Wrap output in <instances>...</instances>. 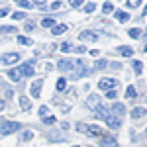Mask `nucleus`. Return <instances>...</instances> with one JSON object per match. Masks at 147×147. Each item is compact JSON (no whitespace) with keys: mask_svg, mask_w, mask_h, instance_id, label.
<instances>
[{"mask_svg":"<svg viewBox=\"0 0 147 147\" xmlns=\"http://www.w3.org/2000/svg\"><path fill=\"white\" fill-rule=\"evenodd\" d=\"M127 35H129V37H131V39H139V37H141V30H139V28H131V30H129V32H127Z\"/></svg>","mask_w":147,"mask_h":147,"instance_id":"19","label":"nucleus"},{"mask_svg":"<svg viewBox=\"0 0 147 147\" xmlns=\"http://www.w3.org/2000/svg\"><path fill=\"white\" fill-rule=\"evenodd\" d=\"M86 104H88V108L94 110V108L100 104V94H90V96H88V100H86Z\"/></svg>","mask_w":147,"mask_h":147,"instance_id":"17","label":"nucleus"},{"mask_svg":"<svg viewBox=\"0 0 147 147\" xmlns=\"http://www.w3.org/2000/svg\"><path fill=\"white\" fill-rule=\"evenodd\" d=\"M145 114H147V110L143 106H136V108L131 110V118H134V120H139V118H143Z\"/></svg>","mask_w":147,"mask_h":147,"instance_id":"14","label":"nucleus"},{"mask_svg":"<svg viewBox=\"0 0 147 147\" xmlns=\"http://www.w3.org/2000/svg\"><path fill=\"white\" fill-rule=\"evenodd\" d=\"M41 26H43V28H53V26H55V20H53V18H45V20L41 22Z\"/></svg>","mask_w":147,"mask_h":147,"instance_id":"29","label":"nucleus"},{"mask_svg":"<svg viewBox=\"0 0 147 147\" xmlns=\"http://www.w3.org/2000/svg\"><path fill=\"white\" fill-rule=\"evenodd\" d=\"M22 69L18 67V69H10V71H8V79L10 80H14V82H20V80H22Z\"/></svg>","mask_w":147,"mask_h":147,"instance_id":"10","label":"nucleus"},{"mask_svg":"<svg viewBox=\"0 0 147 147\" xmlns=\"http://www.w3.org/2000/svg\"><path fill=\"white\" fill-rule=\"evenodd\" d=\"M51 8H53V10H61V2H53Z\"/></svg>","mask_w":147,"mask_h":147,"instance_id":"42","label":"nucleus"},{"mask_svg":"<svg viewBox=\"0 0 147 147\" xmlns=\"http://www.w3.org/2000/svg\"><path fill=\"white\" fill-rule=\"evenodd\" d=\"M12 32H16V28H12V26H0V34H12Z\"/></svg>","mask_w":147,"mask_h":147,"instance_id":"28","label":"nucleus"},{"mask_svg":"<svg viewBox=\"0 0 147 147\" xmlns=\"http://www.w3.org/2000/svg\"><path fill=\"white\" fill-rule=\"evenodd\" d=\"M102 12H104V14H112V12H114V6L110 4V2H106V4L102 6Z\"/></svg>","mask_w":147,"mask_h":147,"instance_id":"30","label":"nucleus"},{"mask_svg":"<svg viewBox=\"0 0 147 147\" xmlns=\"http://www.w3.org/2000/svg\"><path fill=\"white\" fill-rule=\"evenodd\" d=\"M43 122H45L47 125H51V124H55V118H53V116H45V118H43Z\"/></svg>","mask_w":147,"mask_h":147,"instance_id":"38","label":"nucleus"},{"mask_svg":"<svg viewBox=\"0 0 147 147\" xmlns=\"http://www.w3.org/2000/svg\"><path fill=\"white\" fill-rule=\"evenodd\" d=\"M55 86H57V90H59V92H61V90H65V88H67V80H65V79H59Z\"/></svg>","mask_w":147,"mask_h":147,"instance_id":"27","label":"nucleus"},{"mask_svg":"<svg viewBox=\"0 0 147 147\" xmlns=\"http://www.w3.org/2000/svg\"><path fill=\"white\" fill-rule=\"evenodd\" d=\"M112 114H114V116H118V118H122V116L125 114V106L122 104V102H116V104L112 106Z\"/></svg>","mask_w":147,"mask_h":147,"instance_id":"13","label":"nucleus"},{"mask_svg":"<svg viewBox=\"0 0 147 147\" xmlns=\"http://www.w3.org/2000/svg\"><path fill=\"white\" fill-rule=\"evenodd\" d=\"M134 73H136V75H141V73H143V63H141V61H134Z\"/></svg>","mask_w":147,"mask_h":147,"instance_id":"23","label":"nucleus"},{"mask_svg":"<svg viewBox=\"0 0 147 147\" xmlns=\"http://www.w3.org/2000/svg\"><path fill=\"white\" fill-rule=\"evenodd\" d=\"M116 84H118V79H102L98 82V88L100 90H112Z\"/></svg>","mask_w":147,"mask_h":147,"instance_id":"5","label":"nucleus"},{"mask_svg":"<svg viewBox=\"0 0 147 147\" xmlns=\"http://www.w3.org/2000/svg\"><path fill=\"white\" fill-rule=\"evenodd\" d=\"M75 67V61H71V59H61V61H57V69L59 71H73Z\"/></svg>","mask_w":147,"mask_h":147,"instance_id":"7","label":"nucleus"},{"mask_svg":"<svg viewBox=\"0 0 147 147\" xmlns=\"http://www.w3.org/2000/svg\"><path fill=\"white\" fill-rule=\"evenodd\" d=\"M127 6L129 8H137V6H141V0H127Z\"/></svg>","mask_w":147,"mask_h":147,"instance_id":"34","label":"nucleus"},{"mask_svg":"<svg viewBox=\"0 0 147 147\" xmlns=\"http://www.w3.org/2000/svg\"><path fill=\"white\" fill-rule=\"evenodd\" d=\"M106 65H108V61L98 59V61H96V65H94V69H106Z\"/></svg>","mask_w":147,"mask_h":147,"instance_id":"31","label":"nucleus"},{"mask_svg":"<svg viewBox=\"0 0 147 147\" xmlns=\"http://www.w3.org/2000/svg\"><path fill=\"white\" fill-rule=\"evenodd\" d=\"M18 43H20V45H34V41H32L30 37H26V35H20V37H18Z\"/></svg>","mask_w":147,"mask_h":147,"instance_id":"25","label":"nucleus"},{"mask_svg":"<svg viewBox=\"0 0 147 147\" xmlns=\"http://www.w3.org/2000/svg\"><path fill=\"white\" fill-rule=\"evenodd\" d=\"M45 116H49V108L47 106H41L39 108V118H45Z\"/></svg>","mask_w":147,"mask_h":147,"instance_id":"33","label":"nucleus"},{"mask_svg":"<svg viewBox=\"0 0 147 147\" xmlns=\"http://www.w3.org/2000/svg\"><path fill=\"white\" fill-rule=\"evenodd\" d=\"M75 51L82 55V53H86V47H84V45H79V47H75Z\"/></svg>","mask_w":147,"mask_h":147,"instance_id":"40","label":"nucleus"},{"mask_svg":"<svg viewBox=\"0 0 147 147\" xmlns=\"http://www.w3.org/2000/svg\"><path fill=\"white\" fill-rule=\"evenodd\" d=\"M120 53H122L124 57H131V55H134V49L127 47V45H122V47H120Z\"/></svg>","mask_w":147,"mask_h":147,"instance_id":"22","label":"nucleus"},{"mask_svg":"<svg viewBox=\"0 0 147 147\" xmlns=\"http://www.w3.org/2000/svg\"><path fill=\"white\" fill-rule=\"evenodd\" d=\"M116 96H118V92L114 90V88H112V90H108V92H106V98H110V100H114Z\"/></svg>","mask_w":147,"mask_h":147,"instance_id":"36","label":"nucleus"},{"mask_svg":"<svg viewBox=\"0 0 147 147\" xmlns=\"http://www.w3.org/2000/svg\"><path fill=\"white\" fill-rule=\"evenodd\" d=\"M114 16H116V20H118L120 24L129 22V18H131V16H129L127 12H124V10H116V12H114Z\"/></svg>","mask_w":147,"mask_h":147,"instance_id":"12","label":"nucleus"},{"mask_svg":"<svg viewBox=\"0 0 147 147\" xmlns=\"http://www.w3.org/2000/svg\"><path fill=\"white\" fill-rule=\"evenodd\" d=\"M71 2V6L73 8H79V6H82V0H69Z\"/></svg>","mask_w":147,"mask_h":147,"instance_id":"39","label":"nucleus"},{"mask_svg":"<svg viewBox=\"0 0 147 147\" xmlns=\"http://www.w3.org/2000/svg\"><path fill=\"white\" fill-rule=\"evenodd\" d=\"M80 41H96L98 39V35L96 34H92V32H80Z\"/></svg>","mask_w":147,"mask_h":147,"instance_id":"16","label":"nucleus"},{"mask_svg":"<svg viewBox=\"0 0 147 147\" xmlns=\"http://www.w3.org/2000/svg\"><path fill=\"white\" fill-rule=\"evenodd\" d=\"M73 147H79V145H73Z\"/></svg>","mask_w":147,"mask_h":147,"instance_id":"48","label":"nucleus"},{"mask_svg":"<svg viewBox=\"0 0 147 147\" xmlns=\"http://www.w3.org/2000/svg\"><path fill=\"white\" fill-rule=\"evenodd\" d=\"M24 28H26L28 32H30V30H34V22H26V26H24Z\"/></svg>","mask_w":147,"mask_h":147,"instance_id":"43","label":"nucleus"},{"mask_svg":"<svg viewBox=\"0 0 147 147\" xmlns=\"http://www.w3.org/2000/svg\"><path fill=\"white\" fill-rule=\"evenodd\" d=\"M4 108H6V104H4V100H0V112H4Z\"/></svg>","mask_w":147,"mask_h":147,"instance_id":"45","label":"nucleus"},{"mask_svg":"<svg viewBox=\"0 0 147 147\" xmlns=\"http://www.w3.org/2000/svg\"><path fill=\"white\" fill-rule=\"evenodd\" d=\"M145 131H147V127H145Z\"/></svg>","mask_w":147,"mask_h":147,"instance_id":"50","label":"nucleus"},{"mask_svg":"<svg viewBox=\"0 0 147 147\" xmlns=\"http://www.w3.org/2000/svg\"><path fill=\"white\" fill-rule=\"evenodd\" d=\"M22 75L24 77H32L34 75V67H32V63H26V65H22Z\"/></svg>","mask_w":147,"mask_h":147,"instance_id":"18","label":"nucleus"},{"mask_svg":"<svg viewBox=\"0 0 147 147\" xmlns=\"http://www.w3.org/2000/svg\"><path fill=\"white\" fill-rule=\"evenodd\" d=\"M65 32H67V24H55L51 28V34L53 35H63Z\"/></svg>","mask_w":147,"mask_h":147,"instance_id":"15","label":"nucleus"},{"mask_svg":"<svg viewBox=\"0 0 147 147\" xmlns=\"http://www.w3.org/2000/svg\"><path fill=\"white\" fill-rule=\"evenodd\" d=\"M18 129H20L18 122H2V125H0V134L2 136H10L14 131H18Z\"/></svg>","mask_w":147,"mask_h":147,"instance_id":"3","label":"nucleus"},{"mask_svg":"<svg viewBox=\"0 0 147 147\" xmlns=\"http://www.w3.org/2000/svg\"><path fill=\"white\" fill-rule=\"evenodd\" d=\"M6 14H8V10H6V8H2V10H0V18H4Z\"/></svg>","mask_w":147,"mask_h":147,"instance_id":"44","label":"nucleus"},{"mask_svg":"<svg viewBox=\"0 0 147 147\" xmlns=\"http://www.w3.org/2000/svg\"><path fill=\"white\" fill-rule=\"evenodd\" d=\"M32 137H34V131L26 129V131H22V134H20V141H30Z\"/></svg>","mask_w":147,"mask_h":147,"instance_id":"21","label":"nucleus"},{"mask_svg":"<svg viewBox=\"0 0 147 147\" xmlns=\"http://www.w3.org/2000/svg\"><path fill=\"white\" fill-rule=\"evenodd\" d=\"M80 134H86V136H102V129L98 125H86V124H79L77 125Z\"/></svg>","mask_w":147,"mask_h":147,"instance_id":"2","label":"nucleus"},{"mask_svg":"<svg viewBox=\"0 0 147 147\" xmlns=\"http://www.w3.org/2000/svg\"><path fill=\"white\" fill-rule=\"evenodd\" d=\"M136 96H137L136 86H131V84H129V86L125 88V98H136Z\"/></svg>","mask_w":147,"mask_h":147,"instance_id":"24","label":"nucleus"},{"mask_svg":"<svg viewBox=\"0 0 147 147\" xmlns=\"http://www.w3.org/2000/svg\"><path fill=\"white\" fill-rule=\"evenodd\" d=\"M18 2H20V6L26 8V10H28V8H32V2H30V0H18Z\"/></svg>","mask_w":147,"mask_h":147,"instance_id":"35","label":"nucleus"},{"mask_svg":"<svg viewBox=\"0 0 147 147\" xmlns=\"http://www.w3.org/2000/svg\"><path fill=\"white\" fill-rule=\"evenodd\" d=\"M0 61H2L4 65H12V63L20 61V55H18V53H4V55L0 57Z\"/></svg>","mask_w":147,"mask_h":147,"instance_id":"8","label":"nucleus"},{"mask_svg":"<svg viewBox=\"0 0 147 147\" xmlns=\"http://www.w3.org/2000/svg\"><path fill=\"white\" fill-rule=\"evenodd\" d=\"M94 8H96V4H94V2H88V4L84 6V12H86V14H90V12H94Z\"/></svg>","mask_w":147,"mask_h":147,"instance_id":"32","label":"nucleus"},{"mask_svg":"<svg viewBox=\"0 0 147 147\" xmlns=\"http://www.w3.org/2000/svg\"><path fill=\"white\" fill-rule=\"evenodd\" d=\"M100 147H118V139H114V137H110V136H102Z\"/></svg>","mask_w":147,"mask_h":147,"instance_id":"11","label":"nucleus"},{"mask_svg":"<svg viewBox=\"0 0 147 147\" xmlns=\"http://www.w3.org/2000/svg\"><path fill=\"white\" fill-rule=\"evenodd\" d=\"M145 37H147V32H145Z\"/></svg>","mask_w":147,"mask_h":147,"instance_id":"49","label":"nucleus"},{"mask_svg":"<svg viewBox=\"0 0 147 147\" xmlns=\"http://www.w3.org/2000/svg\"><path fill=\"white\" fill-rule=\"evenodd\" d=\"M32 4H35V6H41V8H43V6H45V0H32Z\"/></svg>","mask_w":147,"mask_h":147,"instance_id":"41","label":"nucleus"},{"mask_svg":"<svg viewBox=\"0 0 147 147\" xmlns=\"http://www.w3.org/2000/svg\"><path fill=\"white\" fill-rule=\"evenodd\" d=\"M88 73H90V67H88L84 61L77 59V61H75V67H73V80L82 79V77H86Z\"/></svg>","mask_w":147,"mask_h":147,"instance_id":"1","label":"nucleus"},{"mask_svg":"<svg viewBox=\"0 0 147 147\" xmlns=\"http://www.w3.org/2000/svg\"><path fill=\"white\" fill-rule=\"evenodd\" d=\"M20 106H22L24 110H30V108H32V100H30L28 96H22V98H20Z\"/></svg>","mask_w":147,"mask_h":147,"instance_id":"20","label":"nucleus"},{"mask_svg":"<svg viewBox=\"0 0 147 147\" xmlns=\"http://www.w3.org/2000/svg\"><path fill=\"white\" fill-rule=\"evenodd\" d=\"M143 51H145V53H147V45H145V47H143Z\"/></svg>","mask_w":147,"mask_h":147,"instance_id":"47","label":"nucleus"},{"mask_svg":"<svg viewBox=\"0 0 147 147\" xmlns=\"http://www.w3.org/2000/svg\"><path fill=\"white\" fill-rule=\"evenodd\" d=\"M106 125L112 127V129H120V125H122V118H118V116L110 114V116L106 118Z\"/></svg>","mask_w":147,"mask_h":147,"instance_id":"6","label":"nucleus"},{"mask_svg":"<svg viewBox=\"0 0 147 147\" xmlns=\"http://www.w3.org/2000/svg\"><path fill=\"white\" fill-rule=\"evenodd\" d=\"M92 114H94V118H98V120H106V118L110 116V112H108L104 106H100V104H98V106L92 110Z\"/></svg>","mask_w":147,"mask_h":147,"instance_id":"9","label":"nucleus"},{"mask_svg":"<svg viewBox=\"0 0 147 147\" xmlns=\"http://www.w3.org/2000/svg\"><path fill=\"white\" fill-rule=\"evenodd\" d=\"M12 18H14V20H22V18H26V14H24V12H14Z\"/></svg>","mask_w":147,"mask_h":147,"instance_id":"37","label":"nucleus"},{"mask_svg":"<svg viewBox=\"0 0 147 147\" xmlns=\"http://www.w3.org/2000/svg\"><path fill=\"white\" fill-rule=\"evenodd\" d=\"M41 86H43V79H35L34 84H32V88H30V94H32L34 98H39V96H41Z\"/></svg>","mask_w":147,"mask_h":147,"instance_id":"4","label":"nucleus"},{"mask_svg":"<svg viewBox=\"0 0 147 147\" xmlns=\"http://www.w3.org/2000/svg\"><path fill=\"white\" fill-rule=\"evenodd\" d=\"M143 14H145V16H147V6H145V8H143Z\"/></svg>","mask_w":147,"mask_h":147,"instance_id":"46","label":"nucleus"},{"mask_svg":"<svg viewBox=\"0 0 147 147\" xmlns=\"http://www.w3.org/2000/svg\"><path fill=\"white\" fill-rule=\"evenodd\" d=\"M59 49H61L63 53H69V51H73L75 47L71 45V43H67V41H65V43H61V45H59Z\"/></svg>","mask_w":147,"mask_h":147,"instance_id":"26","label":"nucleus"}]
</instances>
